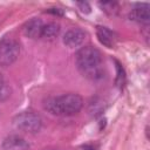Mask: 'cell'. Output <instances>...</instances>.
Returning <instances> with one entry per match:
<instances>
[{
    "instance_id": "7c38bea8",
    "label": "cell",
    "mask_w": 150,
    "mask_h": 150,
    "mask_svg": "<svg viewBox=\"0 0 150 150\" xmlns=\"http://www.w3.org/2000/svg\"><path fill=\"white\" fill-rule=\"evenodd\" d=\"M98 6L102 8V11H104L108 14H114L117 8H118V4L115 1H103V2H98Z\"/></svg>"
},
{
    "instance_id": "9c48e42d",
    "label": "cell",
    "mask_w": 150,
    "mask_h": 150,
    "mask_svg": "<svg viewBox=\"0 0 150 150\" xmlns=\"http://www.w3.org/2000/svg\"><path fill=\"white\" fill-rule=\"evenodd\" d=\"M96 35H97L98 41L108 48H112L116 43V40H117L116 34L112 30H110L108 27H104V26H97Z\"/></svg>"
},
{
    "instance_id": "5b68a950",
    "label": "cell",
    "mask_w": 150,
    "mask_h": 150,
    "mask_svg": "<svg viewBox=\"0 0 150 150\" xmlns=\"http://www.w3.org/2000/svg\"><path fill=\"white\" fill-rule=\"evenodd\" d=\"M87 33L81 28H71L63 35V43L69 48H76L84 43Z\"/></svg>"
},
{
    "instance_id": "9a60e30c",
    "label": "cell",
    "mask_w": 150,
    "mask_h": 150,
    "mask_svg": "<svg viewBox=\"0 0 150 150\" xmlns=\"http://www.w3.org/2000/svg\"><path fill=\"white\" fill-rule=\"evenodd\" d=\"M49 150H60V149H49Z\"/></svg>"
},
{
    "instance_id": "8992f818",
    "label": "cell",
    "mask_w": 150,
    "mask_h": 150,
    "mask_svg": "<svg viewBox=\"0 0 150 150\" xmlns=\"http://www.w3.org/2000/svg\"><path fill=\"white\" fill-rule=\"evenodd\" d=\"M43 22L41 19L39 18H32L30 20H28L23 27H22V32L27 38L30 39H40L42 38V29H43Z\"/></svg>"
},
{
    "instance_id": "277c9868",
    "label": "cell",
    "mask_w": 150,
    "mask_h": 150,
    "mask_svg": "<svg viewBox=\"0 0 150 150\" xmlns=\"http://www.w3.org/2000/svg\"><path fill=\"white\" fill-rule=\"evenodd\" d=\"M20 55V43L13 38H5L0 41V66L13 64Z\"/></svg>"
},
{
    "instance_id": "5bb4252c",
    "label": "cell",
    "mask_w": 150,
    "mask_h": 150,
    "mask_svg": "<svg viewBox=\"0 0 150 150\" xmlns=\"http://www.w3.org/2000/svg\"><path fill=\"white\" fill-rule=\"evenodd\" d=\"M76 5L80 7V9H81V12H83V13H89L90 12V6H89V4L88 2H76Z\"/></svg>"
},
{
    "instance_id": "3957f363",
    "label": "cell",
    "mask_w": 150,
    "mask_h": 150,
    "mask_svg": "<svg viewBox=\"0 0 150 150\" xmlns=\"http://www.w3.org/2000/svg\"><path fill=\"white\" fill-rule=\"evenodd\" d=\"M13 125L21 131L35 134L39 132L42 128V118L39 114L34 111H22L14 116Z\"/></svg>"
},
{
    "instance_id": "ba28073f",
    "label": "cell",
    "mask_w": 150,
    "mask_h": 150,
    "mask_svg": "<svg viewBox=\"0 0 150 150\" xmlns=\"http://www.w3.org/2000/svg\"><path fill=\"white\" fill-rule=\"evenodd\" d=\"M2 150H29V144L19 135H9L2 141Z\"/></svg>"
},
{
    "instance_id": "7a4b0ae2",
    "label": "cell",
    "mask_w": 150,
    "mask_h": 150,
    "mask_svg": "<svg viewBox=\"0 0 150 150\" xmlns=\"http://www.w3.org/2000/svg\"><path fill=\"white\" fill-rule=\"evenodd\" d=\"M83 107V98L75 93L49 97L45 101V109L56 116H73Z\"/></svg>"
},
{
    "instance_id": "30bf717a",
    "label": "cell",
    "mask_w": 150,
    "mask_h": 150,
    "mask_svg": "<svg viewBox=\"0 0 150 150\" xmlns=\"http://www.w3.org/2000/svg\"><path fill=\"white\" fill-rule=\"evenodd\" d=\"M61 27L59 23L56 22H48L46 25H43V29H42V38L46 39H54L60 34Z\"/></svg>"
},
{
    "instance_id": "4fadbf2b",
    "label": "cell",
    "mask_w": 150,
    "mask_h": 150,
    "mask_svg": "<svg viewBox=\"0 0 150 150\" xmlns=\"http://www.w3.org/2000/svg\"><path fill=\"white\" fill-rule=\"evenodd\" d=\"M116 63V70H117V76H116V83L120 88L123 87L124 82H125V73H124V69L123 67L121 66V63L118 61H115Z\"/></svg>"
},
{
    "instance_id": "8fae6325",
    "label": "cell",
    "mask_w": 150,
    "mask_h": 150,
    "mask_svg": "<svg viewBox=\"0 0 150 150\" xmlns=\"http://www.w3.org/2000/svg\"><path fill=\"white\" fill-rule=\"evenodd\" d=\"M11 93H12L11 86L6 82L4 76L0 74V102L6 101L11 96Z\"/></svg>"
},
{
    "instance_id": "52a82bcc",
    "label": "cell",
    "mask_w": 150,
    "mask_h": 150,
    "mask_svg": "<svg viewBox=\"0 0 150 150\" xmlns=\"http://www.w3.org/2000/svg\"><path fill=\"white\" fill-rule=\"evenodd\" d=\"M130 19L139 22L142 25H148L150 21V12H149V4L142 2V4H137L130 12L129 14Z\"/></svg>"
},
{
    "instance_id": "6da1fadb",
    "label": "cell",
    "mask_w": 150,
    "mask_h": 150,
    "mask_svg": "<svg viewBox=\"0 0 150 150\" xmlns=\"http://www.w3.org/2000/svg\"><path fill=\"white\" fill-rule=\"evenodd\" d=\"M75 62L80 73L90 80H101L104 76L101 52L93 46L81 47L75 55Z\"/></svg>"
}]
</instances>
